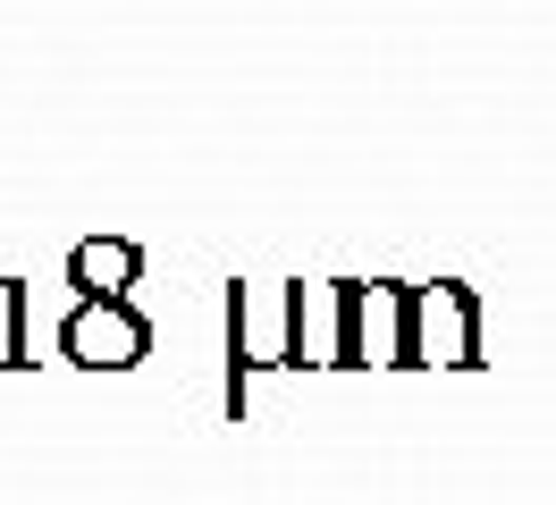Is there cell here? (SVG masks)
<instances>
[{
    "label": "cell",
    "mask_w": 556,
    "mask_h": 505,
    "mask_svg": "<svg viewBox=\"0 0 556 505\" xmlns=\"http://www.w3.org/2000/svg\"><path fill=\"white\" fill-rule=\"evenodd\" d=\"M143 278V244L136 236H85L68 253V287L76 295H127Z\"/></svg>",
    "instance_id": "6"
},
{
    "label": "cell",
    "mask_w": 556,
    "mask_h": 505,
    "mask_svg": "<svg viewBox=\"0 0 556 505\" xmlns=\"http://www.w3.org/2000/svg\"><path fill=\"white\" fill-rule=\"evenodd\" d=\"M287 320H295V370H346L354 337V278H320V287H287Z\"/></svg>",
    "instance_id": "5"
},
{
    "label": "cell",
    "mask_w": 556,
    "mask_h": 505,
    "mask_svg": "<svg viewBox=\"0 0 556 505\" xmlns=\"http://www.w3.org/2000/svg\"><path fill=\"white\" fill-rule=\"evenodd\" d=\"M60 354L76 370H136L152 354V320L127 295H76L60 320Z\"/></svg>",
    "instance_id": "3"
},
{
    "label": "cell",
    "mask_w": 556,
    "mask_h": 505,
    "mask_svg": "<svg viewBox=\"0 0 556 505\" xmlns=\"http://www.w3.org/2000/svg\"><path fill=\"white\" fill-rule=\"evenodd\" d=\"M481 295L464 278L414 287V370H481Z\"/></svg>",
    "instance_id": "2"
},
{
    "label": "cell",
    "mask_w": 556,
    "mask_h": 505,
    "mask_svg": "<svg viewBox=\"0 0 556 505\" xmlns=\"http://www.w3.org/2000/svg\"><path fill=\"white\" fill-rule=\"evenodd\" d=\"M253 370H295V320H287V287L270 303L253 287H228V421H244V388Z\"/></svg>",
    "instance_id": "1"
},
{
    "label": "cell",
    "mask_w": 556,
    "mask_h": 505,
    "mask_svg": "<svg viewBox=\"0 0 556 505\" xmlns=\"http://www.w3.org/2000/svg\"><path fill=\"white\" fill-rule=\"evenodd\" d=\"M380 363V370H414V287L396 278H354V337H346V370Z\"/></svg>",
    "instance_id": "4"
},
{
    "label": "cell",
    "mask_w": 556,
    "mask_h": 505,
    "mask_svg": "<svg viewBox=\"0 0 556 505\" xmlns=\"http://www.w3.org/2000/svg\"><path fill=\"white\" fill-rule=\"evenodd\" d=\"M0 370H35V337H26V278H0Z\"/></svg>",
    "instance_id": "7"
}]
</instances>
